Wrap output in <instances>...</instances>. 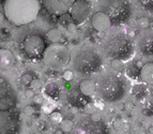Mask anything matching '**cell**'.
<instances>
[{
  "instance_id": "1",
  "label": "cell",
  "mask_w": 153,
  "mask_h": 134,
  "mask_svg": "<svg viewBox=\"0 0 153 134\" xmlns=\"http://www.w3.org/2000/svg\"><path fill=\"white\" fill-rule=\"evenodd\" d=\"M21 116L14 87L0 72V134H19Z\"/></svg>"
},
{
  "instance_id": "2",
  "label": "cell",
  "mask_w": 153,
  "mask_h": 134,
  "mask_svg": "<svg viewBox=\"0 0 153 134\" xmlns=\"http://www.w3.org/2000/svg\"><path fill=\"white\" fill-rule=\"evenodd\" d=\"M6 17L16 26L30 24L38 17L40 12L39 0H6Z\"/></svg>"
},
{
  "instance_id": "3",
  "label": "cell",
  "mask_w": 153,
  "mask_h": 134,
  "mask_svg": "<svg viewBox=\"0 0 153 134\" xmlns=\"http://www.w3.org/2000/svg\"><path fill=\"white\" fill-rule=\"evenodd\" d=\"M127 90V85L125 80L114 72H107L103 74L97 84V91L100 98L110 103L122 100Z\"/></svg>"
},
{
  "instance_id": "4",
  "label": "cell",
  "mask_w": 153,
  "mask_h": 134,
  "mask_svg": "<svg viewBox=\"0 0 153 134\" xmlns=\"http://www.w3.org/2000/svg\"><path fill=\"white\" fill-rule=\"evenodd\" d=\"M104 49L107 56L114 60L125 61L132 57L134 53L132 42L123 33H116L106 40Z\"/></svg>"
},
{
  "instance_id": "5",
  "label": "cell",
  "mask_w": 153,
  "mask_h": 134,
  "mask_svg": "<svg viewBox=\"0 0 153 134\" xmlns=\"http://www.w3.org/2000/svg\"><path fill=\"white\" fill-rule=\"evenodd\" d=\"M42 59L47 68L59 71L61 69H64L70 63L71 54L64 45L53 43L46 46Z\"/></svg>"
},
{
  "instance_id": "6",
  "label": "cell",
  "mask_w": 153,
  "mask_h": 134,
  "mask_svg": "<svg viewBox=\"0 0 153 134\" xmlns=\"http://www.w3.org/2000/svg\"><path fill=\"white\" fill-rule=\"evenodd\" d=\"M73 64L77 72H79L80 74L87 75L99 71L103 66V60L97 51L87 48L75 55Z\"/></svg>"
},
{
  "instance_id": "7",
  "label": "cell",
  "mask_w": 153,
  "mask_h": 134,
  "mask_svg": "<svg viewBox=\"0 0 153 134\" xmlns=\"http://www.w3.org/2000/svg\"><path fill=\"white\" fill-rule=\"evenodd\" d=\"M114 24H121L131 15V4L127 0H106L103 11Z\"/></svg>"
},
{
  "instance_id": "8",
  "label": "cell",
  "mask_w": 153,
  "mask_h": 134,
  "mask_svg": "<svg viewBox=\"0 0 153 134\" xmlns=\"http://www.w3.org/2000/svg\"><path fill=\"white\" fill-rule=\"evenodd\" d=\"M46 48V41L39 33H30L24 38L21 42V52L30 60H38L42 58Z\"/></svg>"
},
{
  "instance_id": "9",
  "label": "cell",
  "mask_w": 153,
  "mask_h": 134,
  "mask_svg": "<svg viewBox=\"0 0 153 134\" xmlns=\"http://www.w3.org/2000/svg\"><path fill=\"white\" fill-rule=\"evenodd\" d=\"M74 2L75 0H43V4L47 12L56 16L68 13Z\"/></svg>"
},
{
  "instance_id": "10",
  "label": "cell",
  "mask_w": 153,
  "mask_h": 134,
  "mask_svg": "<svg viewBox=\"0 0 153 134\" xmlns=\"http://www.w3.org/2000/svg\"><path fill=\"white\" fill-rule=\"evenodd\" d=\"M76 134H108L106 127L101 123V121L82 120L79 125H77Z\"/></svg>"
},
{
  "instance_id": "11",
  "label": "cell",
  "mask_w": 153,
  "mask_h": 134,
  "mask_svg": "<svg viewBox=\"0 0 153 134\" xmlns=\"http://www.w3.org/2000/svg\"><path fill=\"white\" fill-rule=\"evenodd\" d=\"M71 15L76 23H82L89 16L90 13V6L85 0H78L72 4L70 9Z\"/></svg>"
},
{
  "instance_id": "12",
  "label": "cell",
  "mask_w": 153,
  "mask_h": 134,
  "mask_svg": "<svg viewBox=\"0 0 153 134\" xmlns=\"http://www.w3.org/2000/svg\"><path fill=\"white\" fill-rule=\"evenodd\" d=\"M92 27L99 32H103L112 26V21L104 12H97L93 15L91 19Z\"/></svg>"
},
{
  "instance_id": "13",
  "label": "cell",
  "mask_w": 153,
  "mask_h": 134,
  "mask_svg": "<svg viewBox=\"0 0 153 134\" xmlns=\"http://www.w3.org/2000/svg\"><path fill=\"white\" fill-rule=\"evenodd\" d=\"M139 49L144 55H153V33H144L139 40Z\"/></svg>"
},
{
  "instance_id": "14",
  "label": "cell",
  "mask_w": 153,
  "mask_h": 134,
  "mask_svg": "<svg viewBox=\"0 0 153 134\" xmlns=\"http://www.w3.org/2000/svg\"><path fill=\"white\" fill-rule=\"evenodd\" d=\"M14 62L15 58L13 53L6 48H0V69L8 70L13 67Z\"/></svg>"
},
{
  "instance_id": "15",
  "label": "cell",
  "mask_w": 153,
  "mask_h": 134,
  "mask_svg": "<svg viewBox=\"0 0 153 134\" xmlns=\"http://www.w3.org/2000/svg\"><path fill=\"white\" fill-rule=\"evenodd\" d=\"M79 89L80 92L84 95L87 97H91L97 91V85L93 80H84L82 83L79 84Z\"/></svg>"
},
{
  "instance_id": "16",
  "label": "cell",
  "mask_w": 153,
  "mask_h": 134,
  "mask_svg": "<svg viewBox=\"0 0 153 134\" xmlns=\"http://www.w3.org/2000/svg\"><path fill=\"white\" fill-rule=\"evenodd\" d=\"M140 76L146 83L153 84V62L146 63L140 70Z\"/></svg>"
},
{
  "instance_id": "17",
  "label": "cell",
  "mask_w": 153,
  "mask_h": 134,
  "mask_svg": "<svg viewBox=\"0 0 153 134\" xmlns=\"http://www.w3.org/2000/svg\"><path fill=\"white\" fill-rule=\"evenodd\" d=\"M46 37L51 43H59L61 40V32L58 29H50L46 33Z\"/></svg>"
},
{
  "instance_id": "18",
  "label": "cell",
  "mask_w": 153,
  "mask_h": 134,
  "mask_svg": "<svg viewBox=\"0 0 153 134\" xmlns=\"http://www.w3.org/2000/svg\"><path fill=\"white\" fill-rule=\"evenodd\" d=\"M74 127V123L72 120H62L61 122H60V130H61L62 132H65V133H70L71 131H72V129H73Z\"/></svg>"
},
{
  "instance_id": "19",
  "label": "cell",
  "mask_w": 153,
  "mask_h": 134,
  "mask_svg": "<svg viewBox=\"0 0 153 134\" xmlns=\"http://www.w3.org/2000/svg\"><path fill=\"white\" fill-rule=\"evenodd\" d=\"M137 1L146 10H153V0H137Z\"/></svg>"
},
{
  "instance_id": "20",
  "label": "cell",
  "mask_w": 153,
  "mask_h": 134,
  "mask_svg": "<svg viewBox=\"0 0 153 134\" xmlns=\"http://www.w3.org/2000/svg\"><path fill=\"white\" fill-rule=\"evenodd\" d=\"M50 118H51L53 122H55V123H60V122L62 121L61 114L58 113V112H54V113L50 115Z\"/></svg>"
},
{
  "instance_id": "21",
  "label": "cell",
  "mask_w": 153,
  "mask_h": 134,
  "mask_svg": "<svg viewBox=\"0 0 153 134\" xmlns=\"http://www.w3.org/2000/svg\"><path fill=\"white\" fill-rule=\"evenodd\" d=\"M30 86L32 89H39L42 87V82L39 78H32V80L30 82Z\"/></svg>"
},
{
  "instance_id": "22",
  "label": "cell",
  "mask_w": 153,
  "mask_h": 134,
  "mask_svg": "<svg viewBox=\"0 0 153 134\" xmlns=\"http://www.w3.org/2000/svg\"><path fill=\"white\" fill-rule=\"evenodd\" d=\"M138 25L141 28H147L149 26V19L147 17H141L138 19Z\"/></svg>"
},
{
  "instance_id": "23",
  "label": "cell",
  "mask_w": 153,
  "mask_h": 134,
  "mask_svg": "<svg viewBox=\"0 0 153 134\" xmlns=\"http://www.w3.org/2000/svg\"><path fill=\"white\" fill-rule=\"evenodd\" d=\"M63 78H64L66 82H71V80L74 78V74L73 72L70 71V70H68V71H65L64 73H63Z\"/></svg>"
},
{
  "instance_id": "24",
  "label": "cell",
  "mask_w": 153,
  "mask_h": 134,
  "mask_svg": "<svg viewBox=\"0 0 153 134\" xmlns=\"http://www.w3.org/2000/svg\"><path fill=\"white\" fill-rule=\"evenodd\" d=\"M90 119L92 120V121H101L102 120V116H101V114L99 113V112H93V113L91 114V116H90Z\"/></svg>"
},
{
  "instance_id": "25",
  "label": "cell",
  "mask_w": 153,
  "mask_h": 134,
  "mask_svg": "<svg viewBox=\"0 0 153 134\" xmlns=\"http://www.w3.org/2000/svg\"><path fill=\"white\" fill-rule=\"evenodd\" d=\"M33 113H34V108H33L31 105H27V106L24 108V114L27 115V116H31Z\"/></svg>"
},
{
  "instance_id": "26",
  "label": "cell",
  "mask_w": 153,
  "mask_h": 134,
  "mask_svg": "<svg viewBox=\"0 0 153 134\" xmlns=\"http://www.w3.org/2000/svg\"><path fill=\"white\" fill-rule=\"evenodd\" d=\"M112 125H114V129L120 130V129H122V127H123V121L121 119H116L115 121H114V123H112Z\"/></svg>"
},
{
  "instance_id": "27",
  "label": "cell",
  "mask_w": 153,
  "mask_h": 134,
  "mask_svg": "<svg viewBox=\"0 0 153 134\" xmlns=\"http://www.w3.org/2000/svg\"><path fill=\"white\" fill-rule=\"evenodd\" d=\"M23 82H24V84H30V82L32 80V77H31V75L30 74H25V75H23Z\"/></svg>"
},
{
  "instance_id": "28",
  "label": "cell",
  "mask_w": 153,
  "mask_h": 134,
  "mask_svg": "<svg viewBox=\"0 0 153 134\" xmlns=\"http://www.w3.org/2000/svg\"><path fill=\"white\" fill-rule=\"evenodd\" d=\"M33 100H34V102L38 103V104H42V103H43V97H42L41 95H35L34 98H33Z\"/></svg>"
},
{
  "instance_id": "29",
  "label": "cell",
  "mask_w": 153,
  "mask_h": 134,
  "mask_svg": "<svg viewBox=\"0 0 153 134\" xmlns=\"http://www.w3.org/2000/svg\"><path fill=\"white\" fill-rule=\"evenodd\" d=\"M124 106H125V108H127V110H132V108H133V104L131 103V102H127Z\"/></svg>"
},
{
  "instance_id": "30",
  "label": "cell",
  "mask_w": 153,
  "mask_h": 134,
  "mask_svg": "<svg viewBox=\"0 0 153 134\" xmlns=\"http://www.w3.org/2000/svg\"><path fill=\"white\" fill-rule=\"evenodd\" d=\"M33 92H32V90H27L26 91V95L28 97V98H30V97H32Z\"/></svg>"
},
{
  "instance_id": "31",
  "label": "cell",
  "mask_w": 153,
  "mask_h": 134,
  "mask_svg": "<svg viewBox=\"0 0 153 134\" xmlns=\"http://www.w3.org/2000/svg\"><path fill=\"white\" fill-rule=\"evenodd\" d=\"M2 19H3V14L0 12V21H2Z\"/></svg>"
},
{
  "instance_id": "32",
  "label": "cell",
  "mask_w": 153,
  "mask_h": 134,
  "mask_svg": "<svg viewBox=\"0 0 153 134\" xmlns=\"http://www.w3.org/2000/svg\"><path fill=\"white\" fill-rule=\"evenodd\" d=\"M55 134H62V131L61 130H58V131H56V133Z\"/></svg>"
},
{
  "instance_id": "33",
  "label": "cell",
  "mask_w": 153,
  "mask_h": 134,
  "mask_svg": "<svg viewBox=\"0 0 153 134\" xmlns=\"http://www.w3.org/2000/svg\"><path fill=\"white\" fill-rule=\"evenodd\" d=\"M150 134H153V128L150 129Z\"/></svg>"
},
{
  "instance_id": "34",
  "label": "cell",
  "mask_w": 153,
  "mask_h": 134,
  "mask_svg": "<svg viewBox=\"0 0 153 134\" xmlns=\"http://www.w3.org/2000/svg\"><path fill=\"white\" fill-rule=\"evenodd\" d=\"M34 134H42V133H41V132H35Z\"/></svg>"
},
{
  "instance_id": "35",
  "label": "cell",
  "mask_w": 153,
  "mask_h": 134,
  "mask_svg": "<svg viewBox=\"0 0 153 134\" xmlns=\"http://www.w3.org/2000/svg\"><path fill=\"white\" fill-rule=\"evenodd\" d=\"M69 134H74V133H69Z\"/></svg>"
}]
</instances>
